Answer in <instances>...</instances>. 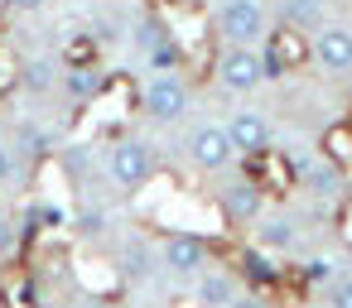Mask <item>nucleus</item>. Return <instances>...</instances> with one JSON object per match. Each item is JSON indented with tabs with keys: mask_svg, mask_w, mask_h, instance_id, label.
Listing matches in <instances>:
<instances>
[{
	"mask_svg": "<svg viewBox=\"0 0 352 308\" xmlns=\"http://www.w3.org/2000/svg\"><path fill=\"white\" fill-rule=\"evenodd\" d=\"M222 130L232 140V154H241V159H261L270 150V121L261 111H232V121Z\"/></svg>",
	"mask_w": 352,
	"mask_h": 308,
	"instance_id": "nucleus-9",
	"label": "nucleus"
},
{
	"mask_svg": "<svg viewBox=\"0 0 352 308\" xmlns=\"http://www.w3.org/2000/svg\"><path fill=\"white\" fill-rule=\"evenodd\" d=\"M63 169H68L73 183H92L97 178V150L92 145H68L63 150Z\"/></svg>",
	"mask_w": 352,
	"mask_h": 308,
	"instance_id": "nucleus-19",
	"label": "nucleus"
},
{
	"mask_svg": "<svg viewBox=\"0 0 352 308\" xmlns=\"http://www.w3.org/2000/svg\"><path fill=\"white\" fill-rule=\"evenodd\" d=\"M217 34H222V44H261L265 39V5L261 0H222Z\"/></svg>",
	"mask_w": 352,
	"mask_h": 308,
	"instance_id": "nucleus-3",
	"label": "nucleus"
},
{
	"mask_svg": "<svg viewBox=\"0 0 352 308\" xmlns=\"http://www.w3.org/2000/svg\"><path fill=\"white\" fill-rule=\"evenodd\" d=\"M92 54H97L92 39H73V44H68V63H92Z\"/></svg>",
	"mask_w": 352,
	"mask_h": 308,
	"instance_id": "nucleus-25",
	"label": "nucleus"
},
{
	"mask_svg": "<svg viewBox=\"0 0 352 308\" xmlns=\"http://www.w3.org/2000/svg\"><path fill=\"white\" fill-rule=\"evenodd\" d=\"M299 183H304L314 198H338V193H342V174H338V164H328V159H309L304 174H299Z\"/></svg>",
	"mask_w": 352,
	"mask_h": 308,
	"instance_id": "nucleus-16",
	"label": "nucleus"
},
{
	"mask_svg": "<svg viewBox=\"0 0 352 308\" xmlns=\"http://www.w3.org/2000/svg\"><path fill=\"white\" fill-rule=\"evenodd\" d=\"M188 284H193V298L198 303H236L241 298V284H236L232 270H198Z\"/></svg>",
	"mask_w": 352,
	"mask_h": 308,
	"instance_id": "nucleus-12",
	"label": "nucleus"
},
{
	"mask_svg": "<svg viewBox=\"0 0 352 308\" xmlns=\"http://www.w3.org/2000/svg\"><path fill=\"white\" fill-rule=\"evenodd\" d=\"M15 250H20V222L0 212V260H10Z\"/></svg>",
	"mask_w": 352,
	"mask_h": 308,
	"instance_id": "nucleus-21",
	"label": "nucleus"
},
{
	"mask_svg": "<svg viewBox=\"0 0 352 308\" xmlns=\"http://www.w3.org/2000/svg\"><path fill=\"white\" fill-rule=\"evenodd\" d=\"M102 174L121 188V193H140L155 174V150L140 140V135H121L116 145H107L102 154Z\"/></svg>",
	"mask_w": 352,
	"mask_h": 308,
	"instance_id": "nucleus-1",
	"label": "nucleus"
},
{
	"mask_svg": "<svg viewBox=\"0 0 352 308\" xmlns=\"http://www.w3.org/2000/svg\"><path fill=\"white\" fill-rule=\"evenodd\" d=\"M58 87H63L73 102H92V97L102 92V73H97L92 63H68V68L58 73Z\"/></svg>",
	"mask_w": 352,
	"mask_h": 308,
	"instance_id": "nucleus-13",
	"label": "nucleus"
},
{
	"mask_svg": "<svg viewBox=\"0 0 352 308\" xmlns=\"http://www.w3.org/2000/svg\"><path fill=\"white\" fill-rule=\"evenodd\" d=\"M304 279H309V284H328V279H333V260L314 255V260L304 265Z\"/></svg>",
	"mask_w": 352,
	"mask_h": 308,
	"instance_id": "nucleus-23",
	"label": "nucleus"
},
{
	"mask_svg": "<svg viewBox=\"0 0 352 308\" xmlns=\"http://www.w3.org/2000/svg\"><path fill=\"white\" fill-rule=\"evenodd\" d=\"M82 241H97L102 231H107V212L102 207H82V212H73V222H68Z\"/></svg>",
	"mask_w": 352,
	"mask_h": 308,
	"instance_id": "nucleus-20",
	"label": "nucleus"
},
{
	"mask_svg": "<svg viewBox=\"0 0 352 308\" xmlns=\"http://www.w3.org/2000/svg\"><path fill=\"white\" fill-rule=\"evenodd\" d=\"M256 246H265V250H289L294 246V222L289 217H280V212H261L256 217Z\"/></svg>",
	"mask_w": 352,
	"mask_h": 308,
	"instance_id": "nucleus-17",
	"label": "nucleus"
},
{
	"mask_svg": "<svg viewBox=\"0 0 352 308\" xmlns=\"http://www.w3.org/2000/svg\"><path fill=\"white\" fill-rule=\"evenodd\" d=\"M261 188L251 183V178H236V183H227L222 188V217L232 222V226H241V222H256L261 217Z\"/></svg>",
	"mask_w": 352,
	"mask_h": 308,
	"instance_id": "nucleus-10",
	"label": "nucleus"
},
{
	"mask_svg": "<svg viewBox=\"0 0 352 308\" xmlns=\"http://www.w3.org/2000/svg\"><path fill=\"white\" fill-rule=\"evenodd\" d=\"M54 150H58V135H54L49 126L20 121V130H15V154H25V159H44V154H54Z\"/></svg>",
	"mask_w": 352,
	"mask_h": 308,
	"instance_id": "nucleus-15",
	"label": "nucleus"
},
{
	"mask_svg": "<svg viewBox=\"0 0 352 308\" xmlns=\"http://www.w3.org/2000/svg\"><path fill=\"white\" fill-rule=\"evenodd\" d=\"M155 246L145 241V236H126L121 246H116V270H121V279H131V284H140V279H150L155 274Z\"/></svg>",
	"mask_w": 352,
	"mask_h": 308,
	"instance_id": "nucleus-11",
	"label": "nucleus"
},
{
	"mask_svg": "<svg viewBox=\"0 0 352 308\" xmlns=\"http://www.w3.org/2000/svg\"><path fill=\"white\" fill-rule=\"evenodd\" d=\"M140 111L155 126L184 121V111H188V82L179 73H150L145 78V92H140Z\"/></svg>",
	"mask_w": 352,
	"mask_h": 308,
	"instance_id": "nucleus-2",
	"label": "nucleus"
},
{
	"mask_svg": "<svg viewBox=\"0 0 352 308\" xmlns=\"http://www.w3.org/2000/svg\"><path fill=\"white\" fill-rule=\"evenodd\" d=\"M328 298H333L338 308H352V274H333V279H328Z\"/></svg>",
	"mask_w": 352,
	"mask_h": 308,
	"instance_id": "nucleus-22",
	"label": "nucleus"
},
{
	"mask_svg": "<svg viewBox=\"0 0 352 308\" xmlns=\"http://www.w3.org/2000/svg\"><path fill=\"white\" fill-rule=\"evenodd\" d=\"M314 63L333 78L352 73V29L347 25H318L314 29Z\"/></svg>",
	"mask_w": 352,
	"mask_h": 308,
	"instance_id": "nucleus-8",
	"label": "nucleus"
},
{
	"mask_svg": "<svg viewBox=\"0 0 352 308\" xmlns=\"http://www.w3.org/2000/svg\"><path fill=\"white\" fill-rule=\"evenodd\" d=\"M160 265H164L174 279H193L198 270H208V241L193 236V231H174V236L160 246Z\"/></svg>",
	"mask_w": 352,
	"mask_h": 308,
	"instance_id": "nucleus-7",
	"label": "nucleus"
},
{
	"mask_svg": "<svg viewBox=\"0 0 352 308\" xmlns=\"http://www.w3.org/2000/svg\"><path fill=\"white\" fill-rule=\"evenodd\" d=\"M217 82L227 92H256L265 82V63H261V49L256 44H227L222 58H217Z\"/></svg>",
	"mask_w": 352,
	"mask_h": 308,
	"instance_id": "nucleus-5",
	"label": "nucleus"
},
{
	"mask_svg": "<svg viewBox=\"0 0 352 308\" xmlns=\"http://www.w3.org/2000/svg\"><path fill=\"white\" fill-rule=\"evenodd\" d=\"M20 174V159H15V145H6L0 140V183H10Z\"/></svg>",
	"mask_w": 352,
	"mask_h": 308,
	"instance_id": "nucleus-24",
	"label": "nucleus"
},
{
	"mask_svg": "<svg viewBox=\"0 0 352 308\" xmlns=\"http://www.w3.org/2000/svg\"><path fill=\"white\" fill-rule=\"evenodd\" d=\"M280 25L294 34H314L323 25V0H280Z\"/></svg>",
	"mask_w": 352,
	"mask_h": 308,
	"instance_id": "nucleus-14",
	"label": "nucleus"
},
{
	"mask_svg": "<svg viewBox=\"0 0 352 308\" xmlns=\"http://www.w3.org/2000/svg\"><path fill=\"white\" fill-rule=\"evenodd\" d=\"M6 5L15 10V15H34V10H44L49 0H6Z\"/></svg>",
	"mask_w": 352,
	"mask_h": 308,
	"instance_id": "nucleus-26",
	"label": "nucleus"
},
{
	"mask_svg": "<svg viewBox=\"0 0 352 308\" xmlns=\"http://www.w3.org/2000/svg\"><path fill=\"white\" fill-rule=\"evenodd\" d=\"M135 44H140V54L150 58V73H179L184 49H179V39L169 34V25H164L160 15H140V20H135Z\"/></svg>",
	"mask_w": 352,
	"mask_h": 308,
	"instance_id": "nucleus-4",
	"label": "nucleus"
},
{
	"mask_svg": "<svg viewBox=\"0 0 352 308\" xmlns=\"http://www.w3.org/2000/svg\"><path fill=\"white\" fill-rule=\"evenodd\" d=\"M184 154H188V164L198 169V174H222L236 154H232V140H227V130L222 126H193V135H188V145H184Z\"/></svg>",
	"mask_w": 352,
	"mask_h": 308,
	"instance_id": "nucleus-6",
	"label": "nucleus"
},
{
	"mask_svg": "<svg viewBox=\"0 0 352 308\" xmlns=\"http://www.w3.org/2000/svg\"><path fill=\"white\" fill-rule=\"evenodd\" d=\"M6 298H10V294H6V284H0V303H6Z\"/></svg>",
	"mask_w": 352,
	"mask_h": 308,
	"instance_id": "nucleus-27",
	"label": "nucleus"
},
{
	"mask_svg": "<svg viewBox=\"0 0 352 308\" xmlns=\"http://www.w3.org/2000/svg\"><path fill=\"white\" fill-rule=\"evenodd\" d=\"M20 82H25V92H54L58 87V68L49 63V58H30V63H20Z\"/></svg>",
	"mask_w": 352,
	"mask_h": 308,
	"instance_id": "nucleus-18",
	"label": "nucleus"
}]
</instances>
